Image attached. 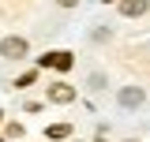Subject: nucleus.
Returning <instances> with one entry per match:
<instances>
[{"label": "nucleus", "instance_id": "nucleus-3", "mask_svg": "<svg viewBox=\"0 0 150 142\" xmlns=\"http://www.w3.org/2000/svg\"><path fill=\"white\" fill-rule=\"evenodd\" d=\"M143 97H146V93H143L139 86H124V90H120V105H128V108H139Z\"/></svg>", "mask_w": 150, "mask_h": 142}, {"label": "nucleus", "instance_id": "nucleus-2", "mask_svg": "<svg viewBox=\"0 0 150 142\" xmlns=\"http://www.w3.org/2000/svg\"><path fill=\"white\" fill-rule=\"evenodd\" d=\"M49 101H56V105H68V101H75V90L68 86V82H53V86H49Z\"/></svg>", "mask_w": 150, "mask_h": 142}, {"label": "nucleus", "instance_id": "nucleus-8", "mask_svg": "<svg viewBox=\"0 0 150 142\" xmlns=\"http://www.w3.org/2000/svg\"><path fill=\"white\" fill-rule=\"evenodd\" d=\"M128 142H139V138H128Z\"/></svg>", "mask_w": 150, "mask_h": 142}, {"label": "nucleus", "instance_id": "nucleus-5", "mask_svg": "<svg viewBox=\"0 0 150 142\" xmlns=\"http://www.w3.org/2000/svg\"><path fill=\"white\" fill-rule=\"evenodd\" d=\"M120 11H124V15H143V11H146V0H120Z\"/></svg>", "mask_w": 150, "mask_h": 142}, {"label": "nucleus", "instance_id": "nucleus-1", "mask_svg": "<svg viewBox=\"0 0 150 142\" xmlns=\"http://www.w3.org/2000/svg\"><path fill=\"white\" fill-rule=\"evenodd\" d=\"M0 53L8 56V60H19V56H26V41L23 37H4L0 41Z\"/></svg>", "mask_w": 150, "mask_h": 142}, {"label": "nucleus", "instance_id": "nucleus-7", "mask_svg": "<svg viewBox=\"0 0 150 142\" xmlns=\"http://www.w3.org/2000/svg\"><path fill=\"white\" fill-rule=\"evenodd\" d=\"M56 4H60V8H71V4H75V0H56Z\"/></svg>", "mask_w": 150, "mask_h": 142}, {"label": "nucleus", "instance_id": "nucleus-6", "mask_svg": "<svg viewBox=\"0 0 150 142\" xmlns=\"http://www.w3.org/2000/svg\"><path fill=\"white\" fill-rule=\"evenodd\" d=\"M68 135H71V124H53L45 131V138H68Z\"/></svg>", "mask_w": 150, "mask_h": 142}, {"label": "nucleus", "instance_id": "nucleus-4", "mask_svg": "<svg viewBox=\"0 0 150 142\" xmlns=\"http://www.w3.org/2000/svg\"><path fill=\"white\" fill-rule=\"evenodd\" d=\"M41 67H60V71H68V67H71V53H53V56H41Z\"/></svg>", "mask_w": 150, "mask_h": 142}]
</instances>
